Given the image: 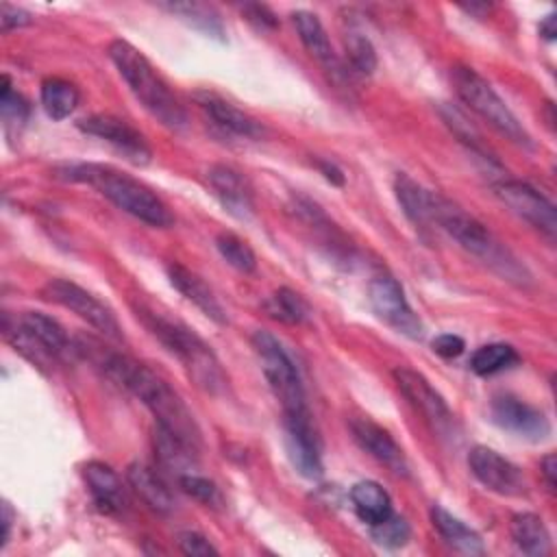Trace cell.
Returning a JSON list of instances; mask_svg holds the SVG:
<instances>
[{
    "label": "cell",
    "mask_w": 557,
    "mask_h": 557,
    "mask_svg": "<svg viewBox=\"0 0 557 557\" xmlns=\"http://www.w3.org/2000/svg\"><path fill=\"white\" fill-rule=\"evenodd\" d=\"M74 350L83 352L85 357L89 355V359L96 361L111 381H115L135 398H139L152 411L157 424H161L163 429L172 431L174 435L198 448L200 431L191 411L187 409L183 398L168 385V381L161 379L154 370L124 352L107 350L100 344L91 348L89 339L76 344Z\"/></svg>",
    "instance_id": "6da1fadb"
},
{
    "label": "cell",
    "mask_w": 557,
    "mask_h": 557,
    "mask_svg": "<svg viewBox=\"0 0 557 557\" xmlns=\"http://www.w3.org/2000/svg\"><path fill=\"white\" fill-rule=\"evenodd\" d=\"M431 224H437L466 252L476 257L505 281L516 285L529 283L531 274L524 263H520V259L500 239H496L483 222L437 191H433L431 198Z\"/></svg>",
    "instance_id": "7a4b0ae2"
},
{
    "label": "cell",
    "mask_w": 557,
    "mask_h": 557,
    "mask_svg": "<svg viewBox=\"0 0 557 557\" xmlns=\"http://www.w3.org/2000/svg\"><path fill=\"white\" fill-rule=\"evenodd\" d=\"M133 309L141 324L183 363L189 379L202 392L222 394L226 389L228 379L215 352L200 335H196L194 329L144 302H135Z\"/></svg>",
    "instance_id": "3957f363"
},
{
    "label": "cell",
    "mask_w": 557,
    "mask_h": 557,
    "mask_svg": "<svg viewBox=\"0 0 557 557\" xmlns=\"http://www.w3.org/2000/svg\"><path fill=\"white\" fill-rule=\"evenodd\" d=\"M57 176L72 181V183H85L98 189L107 200H111L117 209L124 213L157 226L165 228L174 222L170 209L165 202L144 183L137 178L102 163H65L57 168Z\"/></svg>",
    "instance_id": "277c9868"
},
{
    "label": "cell",
    "mask_w": 557,
    "mask_h": 557,
    "mask_svg": "<svg viewBox=\"0 0 557 557\" xmlns=\"http://www.w3.org/2000/svg\"><path fill=\"white\" fill-rule=\"evenodd\" d=\"M107 52L120 76L128 85L131 94L157 122H161L170 131H183L187 126V113L183 104L144 52H139L133 44L124 39H113Z\"/></svg>",
    "instance_id": "5b68a950"
},
{
    "label": "cell",
    "mask_w": 557,
    "mask_h": 557,
    "mask_svg": "<svg viewBox=\"0 0 557 557\" xmlns=\"http://www.w3.org/2000/svg\"><path fill=\"white\" fill-rule=\"evenodd\" d=\"M453 85L461 102L470 107L479 117H483L494 131H498L503 137L520 148H533V139L522 122L513 115V111L492 87V83L485 81L476 70L468 65H457L453 70Z\"/></svg>",
    "instance_id": "8992f818"
},
{
    "label": "cell",
    "mask_w": 557,
    "mask_h": 557,
    "mask_svg": "<svg viewBox=\"0 0 557 557\" xmlns=\"http://www.w3.org/2000/svg\"><path fill=\"white\" fill-rule=\"evenodd\" d=\"M4 337L37 366H48L74 348L65 329L41 311H24L13 324L4 318Z\"/></svg>",
    "instance_id": "52a82bcc"
},
{
    "label": "cell",
    "mask_w": 557,
    "mask_h": 557,
    "mask_svg": "<svg viewBox=\"0 0 557 557\" xmlns=\"http://www.w3.org/2000/svg\"><path fill=\"white\" fill-rule=\"evenodd\" d=\"M250 344L261 361L265 381H268L272 394L278 398L283 411L307 409L300 372H298L292 355L285 350V346L272 333L261 331V329L252 333Z\"/></svg>",
    "instance_id": "ba28073f"
},
{
    "label": "cell",
    "mask_w": 557,
    "mask_h": 557,
    "mask_svg": "<svg viewBox=\"0 0 557 557\" xmlns=\"http://www.w3.org/2000/svg\"><path fill=\"white\" fill-rule=\"evenodd\" d=\"M41 296L85 320L89 326L100 331L111 339H122V326L113 313V309L102 302L98 296L87 292L85 287L67 281V278H50L41 287Z\"/></svg>",
    "instance_id": "9c48e42d"
},
{
    "label": "cell",
    "mask_w": 557,
    "mask_h": 557,
    "mask_svg": "<svg viewBox=\"0 0 557 557\" xmlns=\"http://www.w3.org/2000/svg\"><path fill=\"white\" fill-rule=\"evenodd\" d=\"M368 300L374 309V313L389 324L394 331L420 339L424 335V326L416 311L411 309L403 285L389 276V274H379L370 281L368 285Z\"/></svg>",
    "instance_id": "30bf717a"
},
{
    "label": "cell",
    "mask_w": 557,
    "mask_h": 557,
    "mask_svg": "<svg viewBox=\"0 0 557 557\" xmlns=\"http://www.w3.org/2000/svg\"><path fill=\"white\" fill-rule=\"evenodd\" d=\"M496 198L520 220L544 233L550 242L557 233V211L555 205L524 181H500L494 185Z\"/></svg>",
    "instance_id": "8fae6325"
},
{
    "label": "cell",
    "mask_w": 557,
    "mask_h": 557,
    "mask_svg": "<svg viewBox=\"0 0 557 557\" xmlns=\"http://www.w3.org/2000/svg\"><path fill=\"white\" fill-rule=\"evenodd\" d=\"M285 426V446L292 466L305 479L322 476V444L318 431L311 422L309 409L302 411H283Z\"/></svg>",
    "instance_id": "7c38bea8"
},
{
    "label": "cell",
    "mask_w": 557,
    "mask_h": 557,
    "mask_svg": "<svg viewBox=\"0 0 557 557\" xmlns=\"http://www.w3.org/2000/svg\"><path fill=\"white\" fill-rule=\"evenodd\" d=\"M76 126H78V131L100 137L107 144H111L133 165H146L152 159V150H150L146 137L120 117L96 113V115L78 120Z\"/></svg>",
    "instance_id": "4fadbf2b"
},
{
    "label": "cell",
    "mask_w": 557,
    "mask_h": 557,
    "mask_svg": "<svg viewBox=\"0 0 557 557\" xmlns=\"http://www.w3.org/2000/svg\"><path fill=\"white\" fill-rule=\"evenodd\" d=\"M394 381L400 389V394L407 398V403L437 431H446L453 424V411L446 405L444 396L431 385V381L407 366L396 368L394 372Z\"/></svg>",
    "instance_id": "5bb4252c"
},
{
    "label": "cell",
    "mask_w": 557,
    "mask_h": 557,
    "mask_svg": "<svg viewBox=\"0 0 557 557\" xmlns=\"http://www.w3.org/2000/svg\"><path fill=\"white\" fill-rule=\"evenodd\" d=\"M468 466L474 479L500 496H522L527 479L518 466L498 455L494 448L474 446L468 453Z\"/></svg>",
    "instance_id": "9a60e30c"
},
{
    "label": "cell",
    "mask_w": 557,
    "mask_h": 557,
    "mask_svg": "<svg viewBox=\"0 0 557 557\" xmlns=\"http://www.w3.org/2000/svg\"><path fill=\"white\" fill-rule=\"evenodd\" d=\"M490 416L494 424L529 442H542L550 435V422L546 413L511 394L494 396L490 403Z\"/></svg>",
    "instance_id": "2e32d148"
},
{
    "label": "cell",
    "mask_w": 557,
    "mask_h": 557,
    "mask_svg": "<svg viewBox=\"0 0 557 557\" xmlns=\"http://www.w3.org/2000/svg\"><path fill=\"white\" fill-rule=\"evenodd\" d=\"M207 185L215 200L235 220L248 222L255 215V194L250 183L231 165L215 163L207 170Z\"/></svg>",
    "instance_id": "e0dca14e"
},
{
    "label": "cell",
    "mask_w": 557,
    "mask_h": 557,
    "mask_svg": "<svg viewBox=\"0 0 557 557\" xmlns=\"http://www.w3.org/2000/svg\"><path fill=\"white\" fill-rule=\"evenodd\" d=\"M352 440L359 444L361 450H366L370 457H374L379 463H383L394 474L405 476L409 472L407 457L403 448L396 444V440L374 420L366 416H355L348 422Z\"/></svg>",
    "instance_id": "ac0fdd59"
},
{
    "label": "cell",
    "mask_w": 557,
    "mask_h": 557,
    "mask_svg": "<svg viewBox=\"0 0 557 557\" xmlns=\"http://www.w3.org/2000/svg\"><path fill=\"white\" fill-rule=\"evenodd\" d=\"M196 104L202 109V113L222 131L233 137H246V139H259L263 137V126L252 115L235 107L233 102L224 100L222 96L200 89L194 94Z\"/></svg>",
    "instance_id": "d6986e66"
},
{
    "label": "cell",
    "mask_w": 557,
    "mask_h": 557,
    "mask_svg": "<svg viewBox=\"0 0 557 557\" xmlns=\"http://www.w3.org/2000/svg\"><path fill=\"white\" fill-rule=\"evenodd\" d=\"M168 278L176 292H181L191 305H196L207 318H211L215 324H226L228 315L213 289L191 270H187L181 263H170L165 268Z\"/></svg>",
    "instance_id": "ffe728a7"
},
{
    "label": "cell",
    "mask_w": 557,
    "mask_h": 557,
    "mask_svg": "<svg viewBox=\"0 0 557 557\" xmlns=\"http://www.w3.org/2000/svg\"><path fill=\"white\" fill-rule=\"evenodd\" d=\"M83 479L94 498V505L102 513H120L126 507V492L111 466L102 461H87L83 466Z\"/></svg>",
    "instance_id": "44dd1931"
},
{
    "label": "cell",
    "mask_w": 557,
    "mask_h": 557,
    "mask_svg": "<svg viewBox=\"0 0 557 557\" xmlns=\"http://www.w3.org/2000/svg\"><path fill=\"white\" fill-rule=\"evenodd\" d=\"M292 22H294L296 33H298L302 46L307 48V52H309L313 59H318L331 74L342 76L344 70H342V65H339V61H337V57H335V52H333L331 39H329V35H326V30H324L320 17H318L315 13H311V11L300 9V11H294V13H292Z\"/></svg>",
    "instance_id": "7402d4cb"
},
{
    "label": "cell",
    "mask_w": 557,
    "mask_h": 557,
    "mask_svg": "<svg viewBox=\"0 0 557 557\" xmlns=\"http://www.w3.org/2000/svg\"><path fill=\"white\" fill-rule=\"evenodd\" d=\"M126 479L150 509L159 513H170L174 509V494L157 468L144 461H133L126 470Z\"/></svg>",
    "instance_id": "603a6c76"
},
{
    "label": "cell",
    "mask_w": 557,
    "mask_h": 557,
    "mask_svg": "<svg viewBox=\"0 0 557 557\" xmlns=\"http://www.w3.org/2000/svg\"><path fill=\"white\" fill-rule=\"evenodd\" d=\"M431 522H433L435 531L440 533V537L444 540V544H448L453 550L463 553V555H483L485 553L481 535L472 527H468L463 520H459L457 516L446 511L442 505L431 507Z\"/></svg>",
    "instance_id": "cb8c5ba5"
},
{
    "label": "cell",
    "mask_w": 557,
    "mask_h": 557,
    "mask_svg": "<svg viewBox=\"0 0 557 557\" xmlns=\"http://www.w3.org/2000/svg\"><path fill=\"white\" fill-rule=\"evenodd\" d=\"M196 450H198L196 446H191L189 442L181 440L172 431L157 424V429H154V453H157L161 466L165 470L174 472L176 479H181L183 474L194 472Z\"/></svg>",
    "instance_id": "d4e9b609"
},
{
    "label": "cell",
    "mask_w": 557,
    "mask_h": 557,
    "mask_svg": "<svg viewBox=\"0 0 557 557\" xmlns=\"http://www.w3.org/2000/svg\"><path fill=\"white\" fill-rule=\"evenodd\" d=\"M394 194L409 222L416 226H431V189L422 187L409 174L398 172L394 178Z\"/></svg>",
    "instance_id": "484cf974"
},
{
    "label": "cell",
    "mask_w": 557,
    "mask_h": 557,
    "mask_svg": "<svg viewBox=\"0 0 557 557\" xmlns=\"http://www.w3.org/2000/svg\"><path fill=\"white\" fill-rule=\"evenodd\" d=\"M350 503L355 513L368 527L383 522L392 513V498L376 481H359L350 487Z\"/></svg>",
    "instance_id": "4316f807"
},
{
    "label": "cell",
    "mask_w": 557,
    "mask_h": 557,
    "mask_svg": "<svg viewBox=\"0 0 557 557\" xmlns=\"http://www.w3.org/2000/svg\"><path fill=\"white\" fill-rule=\"evenodd\" d=\"M511 537L518 550L529 557H544L553 548L544 520L531 511H522L511 518Z\"/></svg>",
    "instance_id": "83f0119b"
},
{
    "label": "cell",
    "mask_w": 557,
    "mask_h": 557,
    "mask_svg": "<svg viewBox=\"0 0 557 557\" xmlns=\"http://www.w3.org/2000/svg\"><path fill=\"white\" fill-rule=\"evenodd\" d=\"M41 107L46 111L48 117L52 120H65L74 113V109L78 107L81 94L76 89L74 83L59 78V76H50L41 83Z\"/></svg>",
    "instance_id": "f1b7e54d"
},
{
    "label": "cell",
    "mask_w": 557,
    "mask_h": 557,
    "mask_svg": "<svg viewBox=\"0 0 557 557\" xmlns=\"http://www.w3.org/2000/svg\"><path fill=\"white\" fill-rule=\"evenodd\" d=\"M161 7L168 9L172 15H178L191 28H196L209 37L224 39V26L213 7L200 4V2H168Z\"/></svg>",
    "instance_id": "f546056e"
},
{
    "label": "cell",
    "mask_w": 557,
    "mask_h": 557,
    "mask_svg": "<svg viewBox=\"0 0 557 557\" xmlns=\"http://www.w3.org/2000/svg\"><path fill=\"white\" fill-rule=\"evenodd\" d=\"M518 352L513 346L503 344V342H494V344H485L479 346L472 357H470V370L481 374V376H490L496 374L500 370L511 368L513 363H518Z\"/></svg>",
    "instance_id": "4dcf8cb0"
},
{
    "label": "cell",
    "mask_w": 557,
    "mask_h": 557,
    "mask_svg": "<svg viewBox=\"0 0 557 557\" xmlns=\"http://www.w3.org/2000/svg\"><path fill=\"white\" fill-rule=\"evenodd\" d=\"M263 309L270 318L278 320V322H285V324H300L307 320L309 315V307L307 302L302 300L300 294H296L294 289L289 287H281L276 289L265 302H263Z\"/></svg>",
    "instance_id": "1f68e13d"
},
{
    "label": "cell",
    "mask_w": 557,
    "mask_h": 557,
    "mask_svg": "<svg viewBox=\"0 0 557 557\" xmlns=\"http://www.w3.org/2000/svg\"><path fill=\"white\" fill-rule=\"evenodd\" d=\"M215 248L222 255V259L228 265H233L235 270H239L244 274L255 272V268H257L255 250L242 237H237L235 233H220L215 237Z\"/></svg>",
    "instance_id": "d6a6232c"
},
{
    "label": "cell",
    "mask_w": 557,
    "mask_h": 557,
    "mask_svg": "<svg viewBox=\"0 0 557 557\" xmlns=\"http://www.w3.org/2000/svg\"><path fill=\"white\" fill-rule=\"evenodd\" d=\"M344 46H346V59L355 72L368 76L376 70V50L363 33L348 30Z\"/></svg>",
    "instance_id": "836d02e7"
},
{
    "label": "cell",
    "mask_w": 557,
    "mask_h": 557,
    "mask_svg": "<svg viewBox=\"0 0 557 557\" xmlns=\"http://www.w3.org/2000/svg\"><path fill=\"white\" fill-rule=\"evenodd\" d=\"M370 529H372L374 542L381 544V546H387V548L405 546L409 542V535H411V529H409L407 520L396 516L394 511L383 522H379V524H374Z\"/></svg>",
    "instance_id": "e575fe53"
},
{
    "label": "cell",
    "mask_w": 557,
    "mask_h": 557,
    "mask_svg": "<svg viewBox=\"0 0 557 557\" xmlns=\"http://www.w3.org/2000/svg\"><path fill=\"white\" fill-rule=\"evenodd\" d=\"M178 485L183 487L185 494H189L191 498L200 500L202 505L207 507H220L222 505V494H220V487L209 481L207 476H200L196 472H189V474H183L178 479Z\"/></svg>",
    "instance_id": "d590c367"
},
{
    "label": "cell",
    "mask_w": 557,
    "mask_h": 557,
    "mask_svg": "<svg viewBox=\"0 0 557 557\" xmlns=\"http://www.w3.org/2000/svg\"><path fill=\"white\" fill-rule=\"evenodd\" d=\"M0 109H2V120L7 124H11V122L22 124L28 115L26 100L13 89L11 78L7 74L2 76V85H0Z\"/></svg>",
    "instance_id": "8d00e7d4"
},
{
    "label": "cell",
    "mask_w": 557,
    "mask_h": 557,
    "mask_svg": "<svg viewBox=\"0 0 557 557\" xmlns=\"http://www.w3.org/2000/svg\"><path fill=\"white\" fill-rule=\"evenodd\" d=\"M442 117L444 122L450 126V131L459 137V141H463L468 148H472L474 152H483V141H481V135L472 128V124L457 111L453 109L450 104L442 107Z\"/></svg>",
    "instance_id": "74e56055"
},
{
    "label": "cell",
    "mask_w": 557,
    "mask_h": 557,
    "mask_svg": "<svg viewBox=\"0 0 557 557\" xmlns=\"http://www.w3.org/2000/svg\"><path fill=\"white\" fill-rule=\"evenodd\" d=\"M178 548L185 555L191 557H207V555H215L218 548L198 531H183L178 533Z\"/></svg>",
    "instance_id": "f35d334b"
},
{
    "label": "cell",
    "mask_w": 557,
    "mask_h": 557,
    "mask_svg": "<svg viewBox=\"0 0 557 557\" xmlns=\"http://www.w3.org/2000/svg\"><path fill=\"white\" fill-rule=\"evenodd\" d=\"M33 22L30 13L24 11L22 7H13L9 2H2L0 4V24H2V30L9 33L13 28H22V26H28Z\"/></svg>",
    "instance_id": "ab89813d"
},
{
    "label": "cell",
    "mask_w": 557,
    "mask_h": 557,
    "mask_svg": "<svg viewBox=\"0 0 557 557\" xmlns=\"http://www.w3.org/2000/svg\"><path fill=\"white\" fill-rule=\"evenodd\" d=\"M431 346H433V352H435V355H440V357H444V359H455V357H459V355L463 352L466 342H463L459 335L442 333V335H437V337L431 342Z\"/></svg>",
    "instance_id": "60d3db41"
},
{
    "label": "cell",
    "mask_w": 557,
    "mask_h": 557,
    "mask_svg": "<svg viewBox=\"0 0 557 557\" xmlns=\"http://www.w3.org/2000/svg\"><path fill=\"white\" fill-rule=\"evenodd\" d=\"M242 13L246 15V20H250L252 24H257L261 28H274L278 24L276 15L265 4H244Z\"/></svg>",
    "instance_id": "b9f144b4"
},
{
    "label": "cell",
    "mask_w": 557,
    "mask_h": 557,
    "mask_svg": "<svg viewBox=\"0 0 557 557\" xmlns=\"http://www.w3.org/2000/svg\"><path fill=\"white\" fill-rule=\"evenodd\" d=\"M540 470H542V476H544V481H546L548 490H550V492H555V485H557V481H555V474H557V461H555V455H553V453H550V455H546V457L540 461Z\"/></svg>",
    "instance_id": "7bdbcfd3"
},
{
    "label": "cell",
    "mask_w": 557,
    "mask_h": 557,
    "mask_svg": "<svg viewBox=\"0 0 557 557\" xmlns=\"http://www.w3.org/2000/svg\"><path fill=\"white\" fill-rule=\"evenodd\" d=\"M315 165H318V170L324 174L326 181H331L333 185H344V174H342V170H339L335 163H331V161H318Z\"/></svg>",
    "instance_id": "ee69618b"
},
{
    "label": "cell",
    "mask_w": 557,
    "mask_h": 557,
    "mask_svg": "<svg viewBox=\"0 0 557 557\" xmlns=\"http://www.w3.org/2000/svg\"><path fill=\"white\" fill-rule=\"evenodd\" d=\"M11 520H13V511H11V505L4 500V503H2V542H0V548H4L7 542H9V535H11Z\"/></svg>",
    "instance_id": "f6af8a7d"
},
{
    "label": "cell",
    "mask_w": 557,
    "mask_h": 557,
    "mask_svg": "<svg viewBox=\"0 0 557 557\" xmlns=\"http://www.w3.org/2000/svg\"><path fill=\"white\" fill-rule=\"evenodd\" d=\"M540 35H542L544 39H548V41H553V39H555V35H557L555 13H548V15L540 22Z\"/></svg>",
    "instance_id": "bcb514c9"
}]
</instances>
